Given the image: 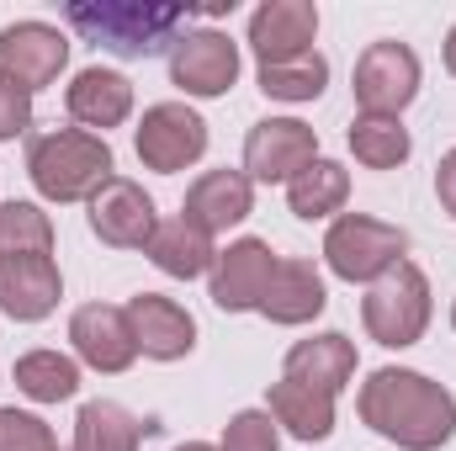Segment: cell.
Returning <instances> with one entry per match:
<instances>
[{
	"mask_svg": "<svg viewBox=\"0 0 456 451\" xmlns=\"http://www.w3.org/2000/svg\"><path fill=\"white\" fill-rule=\"evenodd\" d=\"M133 149H138L143 170L175 176V170H186V165H197L208 154V122L186 102H159V107L143 112L138 133H133Z\"/></svg>",
	"mask_w": 456,
	"mask_h": 451,
	"instance_id": "52a82bcc",
	"label": "cell"
},
{
	"mask_svg": "<svg viewBox=\"0 0 456 451\" xmlns=\"http://www.w3.org/2000/svg\"><path fill=\"white\" fill-rule=\"evenodd\" d=\"M419 53L409 43L382 37L355 59V107L371 117H398L419 96Z\"/></svg>",
	"mask_w": 456,
	"mask_h": 451,
	"instance_id": "8992f818",
	"label": "cell"
},
{
	"mask_svg": "<svg viewBox=\"0 0 456 451\" xmlns=\"http://www.w3.org/2000/svg\"><path fill=\"white\" fill-rule=\"evenodd\" d=\"M409 255V234L398 224L366 218V213H340L324 234V260L340 282H377Z\"/></svg>",
	"mask_w": 456,
	"mask_h": 451,
	"instance_id": "5b68a950",
	"label": "cell"
},
{
	"mask_svg": "<svg viewBox=\"0 0 456 451\" xmlns=\"http://www.w3.org/2000/svg\"><path fill=\"white\" fill-rule=\"evenodd\" d=\"M330 86V59L314 48V53H297V59H281V64H260V91L271 102H319Z\"/></svg>",
	"mask_w": 456,
	"mask_h": 451,
	"instance_id": "4316f807",
	"label": "cell"
},
{
	"mask_svg": "<svg viewBox=\"0 0 456 451\" xmlns=\"http://www.w3.org/2000/svg\"><path fill=\"white\" fill-rule=\"evenodd\" d=\"M452 324H456V303H452Z\"/></svg>",
	"mask_w": 456,
	"mask_h": 451,
	"instance_id": "e575fe53",
	"label": "cell"
},
{
	"mask_svg": "<svg viewBox=\"0 0 456 451\" xmlns=\"http://www.w3.org/2000/svg\"><path fill=\"white\" fill-rule=\"evenodd\" d=\"M409 149H414V138H409V127H403L398 117L361 112L350 122V154H355L366 170H398V165L409 160Z\"/></svg>",
	"mask_w": 456,
	"mask_h": 451,
	"instance_id": "d4e9b609",
	"label": "cell"
},
{
	"mask_svg": "<svg viewBox=\"0 0 456 451\" xmlns=\"http://www.w3.org/2000/svg\"><path fill=\"white\" fill-rule=\"evenodd\" d=\"M27 127H32V96L0 75V144L16 138V133H27Z\"/></svg>",
	"mask_w": 456,
	"mask_h": 451,
	"instance_id": "4dcf8cb0",
	"label": "cell"
},
{
	"mask_svg": "<svg viewBox=\"0 0 456 451\" xmlns=\"http://www.w3.org/2000/svg\"><path fill=\"white\" fill-rule=\"evenodd\" d=\"M314 160H319V133L308 122H297V117H265L244 138V176L249 181H265V186L292 181Z\"/></svg>",
	"mask_w": 456,
	"mask_h": 451,
	"instance_id": "30bf717a",
	"label": "cell"
},
{
	"mask_svg": "<svg viewBox=\"0 0 456 451\" xmlns=\"http://www.w3.org/2000/svg\"><path fill=\"white\" fill-rule=\"evenodd\" d=\"M0 255H53V218L37 202H0Z\"/></svg>",
	"mask_w": 456,
	"mask_h": 451,
	"instance_id": "83f0119b",
	"label": "cell"
},
{
	"mask_svg": "<svg viewBox=\"0 0 456 451\" xmlns=\"http://www.w3.org/2000/svg\"><path fill=\"white\" fill-rule=\"evenodd\" d=\"M314 37H319V5L314 0H265L249 16V48L260 64L314 53Z\"/></svg>",
	"mask_w": 456,
	"mask_h": 451,
	"instance_id": "9a60e30c",
	"label": "cell"
},
{
	"mask_svg": "<svg viewBox=\"0 0 456 451\" xmlns=\"http://www.w3.org/2000/svg\"><path fill=\"white\" fill-rule=\"evenodd\" d=\"M249 213H255V181L244 170H202L186 192V208H181L186 224H197L213 239L239 228Z\"/></svg>",
	"mask_w": 456,
	"mask_h": 451,
	"instance_id": "2e32d148",
	"label": "cell"
},
{
	"mask_svg": "<svg viewBox=\"0 0 456 451\" xmlns=\"http://www.w3.org/2000/svg\"><path fill=\"white\" fill-rule=\"evenodd\" d=\"M159 228V213H154V197L127 181V176H112L96 197H91V234L112 250H149Z\"/></svg>",
	"mask_w": 456,
	"mask_h": 451,
	"instance_id": "8fae6325",
	"label": "cell"
},
{
	"mask_svg": "<svg viewBox=\"0 0 456 451\" xmlns=\"http://www.w3.org/2000/svg\"><path fill=\"white\" fill-rule=\"evenodd\" d=\"M64 107H69V117H75L86 133L122 127V122L133 117V80H127V75H117V70L91 64V70H80V75L69 80Z\"/></svg>",
	"mask_w": 456,
	"mask_h": 451,
	"instance_id": "ac0fdd59",
	"label": "cell"
},
{
	"mask_svg": "<svg viewBox=\"0 0 456 451\" xmlns=\"http://www.w3.org/2000/svg\"><path fill=\"white\" fill-rule=\"evenodd\" d=\"M430 314H436L430 282H425V271H419L414 260H398V266H393L387 276H377V282L366 287V298H361V324H366V335L377 340V345H387V350L419 345L425 330H430Z\"/></svg>",
	"mask_w": 456,
	"mask_h": 451,
	"instance_id": "277c9868",
	"label": "cell"
},
{
	"mask_svg": "<svg viewBox=\"0 0 456 451\" xmlns=\"http://www.w3.org/2000/svg\"><path fill=\"white\" fill-rule=\"evenodd\" d=\"M345 197H350V170H345L340 160H314L308 170H297L292 181H287V208L297 213V218H330V213H340Z\"/></svg>",
	"mask_w": 456,
	"mask_h": 451,
	"instance_id": "cb8c5ba5",
	"label": "cell"
},
{
	"mask_svg": "<svg viewBox=\"0 0 456 451\" xmlns=\"http://www.w3.org/2000/svg\"><path fill=\"white\" fill-rule=\"evenodd\" d=\"M218 451H281V430H276V420L265 409H239L228 420Z\"/></svg>",
	"mask_w": 456,
	"mask_h": 451,
	"instance_id": "f1b7e54d",
	"label": "cell"
},
{
	"mask_svg": "<svg viewBox=\"0 0 456 451\" xmlns=\"http://www.w3.org/2000/svg\"><path fill=\"white\" fill-rule=\"evenodd\" d=\"M446 70H452V75H456V27H452V32H446Z\"/></svg>",
	"mask_w": 456,
	"mask_h": 451,
	"instance_id": "d6a6232c",
	"label": "cell"
},
{
	"mask_svg": "<svg viewBox=\"0 0 456 451\" xmlns=\"http://www.w3.org/2000/svg\"><path fill=\"white\" fill-rule=\"evenodd\" d=\"M324 308H330L324 276H319L308 260H276L271 287H265V298H260V314H265L271 324L297 330V324H314Z\"/></svg>",
	"mask_w": 456,
	"mask_h": 451,
	"instance_id": "d6986e66",
	"label": "cell"
},
{
	"mask_svg": "<svg viewBox=\"0 0 456 451\" xmlns=\"http://www.w3.org/2000/svg\"><path fill=\"white\" fill-rule=\"evenodd\" d=\"M127 324L138 340V356L149 361H181L197 345V319L175 298H159V292H138L127 303Z\"/></svg>",
	"mask_w": 456,
	"mask_h": 451,
	"instance_id": "e0dca14e",
	"label": "cell"
},
{
	"mask_svg": "<svg viewBox=\"0 0 456 451\" xmlns=\"http://www.w3.org/2000/svg\"><path fill=\"white\" fill-rule=\"evenodd\" d=\"M436 197H441V208L456 218V149H446L441 165H436Z\"/></svg>",
	"mask_w": 456,
	"mask_h": 451,
	"instance_id": "1f68e13d",
	"label": "cell"
},
{
	"mask_svg": "<svg viewBox=\"0 0 456 451\" xmlns=\"http://www.w3.org/2000/svg\"><path fill=\"white\" fill-rule=\"evenodd\" d=\"M149 436V425H138V414H127L112 398H91L75 414V447L69 451H138Z\"/></svg>",
	"mask_w": 456,
	"mask_h": 451,
	"instance_id": "603a6c76",
	"label": "cell"
},
{
	"mask_svg": "<svg viewBox=\"0 0 456 451\" xmlns=\"http://www.w3.org/2000/svg\"><path fill=\"white\" fill-rule=\"evenodd\" d=\"M64 21L86 43L107 48L117 59H154V53L181 43L191 5H175V0H75L64 11Z\"/></svg>",
	"mask_w": 456,
	"mask_h": 451,
	"instance_id": "7a4b0ae2",
	"label": "cell"
},
{
	"mask_svg": "<svg viewBox=\"0 0 456 451\" xmlns=\"http://www.w3.org/2000/svg\"><path fill=\"white\" fill-rule=\"evenodd\" d=\"M239 80V43L218 32V27H186L181 43L170 48V86H181L186 96L197 102H213V96H228Z\"/></svg>",
	"mask_w": 456,
	"mask_h": 451,
	"instance_id": "ba28073f",
	"label": "cell"
},
{
	"mask_svg": "<svg viewBox=\"0 0 456 451\" xmlns=\"http://www.w3.org/2000/svg\"><path fill=\"white\" fill-rule=\"evenodd\" d=\"M0 451H59V441L37 414L0 409Z\"/></svg>",
	"mask_w": 456,
	"mask_h": 451,
	"instance_id": "f546056e",
	"label": "cell"
},
{
	"mask_svg": "<svg viewBox=\"0 0 456 451\" xmlns=\"http://www.w3.org/2000/svg\"><path fill=\"white\" fill-rule=\"evenodd\" d=\"M281 377H292V382H303V388H319V393H340L345 382L355 377V345L340 335V330H324V335H308L297 340L292 350H287V366H281Z\"/></svg>",
	"mask_w": 456,
	"mask_h": 451,
	"instance_id": "ffe728a7",
	"label": "cell"
},
{
	"mask_svg": "<svg viewBox=\"0 0 456 451\" xmlns=\"http://www.w3.org/2000/svg\"><path fill=\"white\" fill-rule=\"evenodd\" d=\"M27 176L43 202H91L112 181V144L86 127H59L32 138Z\"/></svg>",
	"mask_w": 456,
	"mask_h": 451,
	"instance_id": "3957f363",
	"label": "cell"
},
{
	"mask_svg": "<svg viewBox=\"0 0 456 451\" xmlns=\"http://www.w3.org/2000/svg\"><path fill=\"white\" fill-rule=\"evenodd\" d=\"M265 414L276 420V430H287L297 441H330V430H335V398L319 393V388H303L292 377L271 382V409Z\"/></svg>",
	"mask_w": 456,
	"mask_h": 451,
	"instance_id": "44dd1931",
	"label": "cell"
},
{
	"mask_svg": "<svg viewBox=\"0 0 456 451\" xmlns=\"http://www.w3.org/2000/svg\"><path fill=\"white\" fill-rule=\"evenodd\" d=\"M69 340H75V356L91 366V372H127L138 361V340H133V324H127V308H112V303H86L69 314Z\"/></svg>",
	"mask_w": 456,
	"mask_h": 451,
	"instance_id": "5bb4252c",
	"label": "cell"
},
{
	"mask_svg": "<svg viewBox=\"0 0 456 451\" xmlns=\"http://www.w3.org/2000/svg\"><path fill=\"white\" fill-rule=\"evenodd\" d=\"M361 420L403 451H441L456 436V398L425 372L382 366L361 382Z\"/></svg>",
	"mask_w": 456,
	"mask_h": 451,
	"instance_id": "6da1fadb",
	"label": "cell"
},
{
	"mask_svg": "<svg viewBox=\"0 0 456 451\" xmlns=\"http://www.w3.org/2000/svg\"><path fill=\"white\" fill-rule=\"evenodd\" d=\"M271 271H276V255L265 239H233L228 250H218L213 260V303L224 314H260V298L271 287Z\"/></svg>",
	"mask_w": 456,
	"mask_h": 451,
	"instance_id": "7c38bea8",
	"label": "cell"
},
{
	"mask_svg": "<svg viewBox=\"0 0 456 451\" xmlns=\"http://www.w3.org/2000/svg\"><path fill=\"white\" fill-rule=\"evenodd\" d=\"M16 388L32 404H64V398L80 393V366L59 350H27L16 361Z\"/></svg>",
	"mask_w": 456,
	"mask_h": 451,
	"instance_id": "484cf974",
	"label": "cell"
},
{
	"mask_svg": "<svg viewBox=\"0 0 456 451\" xmlns=\"http://www.w3.org/2000/svg\"><path fill=\"white\" fill-rule=\"evenodd\" d=\"M69 64V37L48 21H11L0 27V75L11 86H21L27 96H37L43 86H53Z\"/></svg>",
	"mask_w": 456,
	"mask_h": 451,
	"instance_id": "9c48e42d",
	"label": "cell"
},
{
	"mask_svg": "<svg viewBox=\"0 0 456 451\" xmlns=\"http://www.w3.org/2000/svg\"><path fill=\"white\" fill-rule=\"evenodd\" d=\"M165 276H175V282H191V276H208L213 271V260H218V250H213V234H202L197 224H186V218H170V224L154 228V239H149V250H143Z\"/></svg>",
	"mask_w": 456,
	"mask_h": 451,
	"instance_id": "7402d4cb",
	"label": "cell"
},
{
	"mask_svg": "<svg viewBox=\"0 0 456 451\" xmlns=\"http://www.w3.org/2000/svg\"><path fill=\"white\" fill-rule=\"evenodd\" d=\"M64 276L53 255H0V314L16 324H37L59 308Z\"/></svg>",
	"mask_w": 456,
	"mask_h": 451,
	"instance_id": "4fadbf2b",
	"label": "cell"
},
{
	"mask_svg": "<svg viewBox=\"0 0 456 451\" xmlns=\"http://www.w3.org/2000/svg\"><path fill=\"white\" fill-rule=\"evenodd\" d=\"M175 451H218V447H208V441H186V447H175Z\"/></svg>",
	"mask_w": 456,
	"mask_h": 451,
	"instance_id": "836d02e7",
	"label": "cell"
}]
</instances>
